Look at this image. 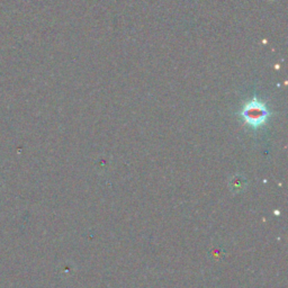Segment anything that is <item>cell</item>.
I'll use <instances>...</instances> for the list:
<instances>
[{
	"label": "cell",
	"instance_id": "cell-1",
	"mask_svg": "<svg viewBox=\"0 0 288 288\" xmlns=\"http://www.w3.org/2000/svg\"><path fill=\"white\" fill-rule=\"evenodd\" d=\"M243 121L248 124L250 127L258 128L267 121L269 117V111L263 101H259L258 99H252L248 101L246 105L243 106L240 113Z\"/></svg>",
	"mask_w": 288,
	"mask_h": 288
},
{
	"label": "cell",
	"instance_id": "cell-2",
	"mask_svg": "<svg viewBox=\"0 0 288 288\" xmlns=\"http://www.w3.org/2000/svg\"><path fill=\"white\" fill-rule=\"evenodd\" d=\"M246 179L242 176H234L230 181V187L233 193H240L246 188Z\"/></svg>",
	"mask_w": 288,
	"mask_h": 288
}]
</instances>
